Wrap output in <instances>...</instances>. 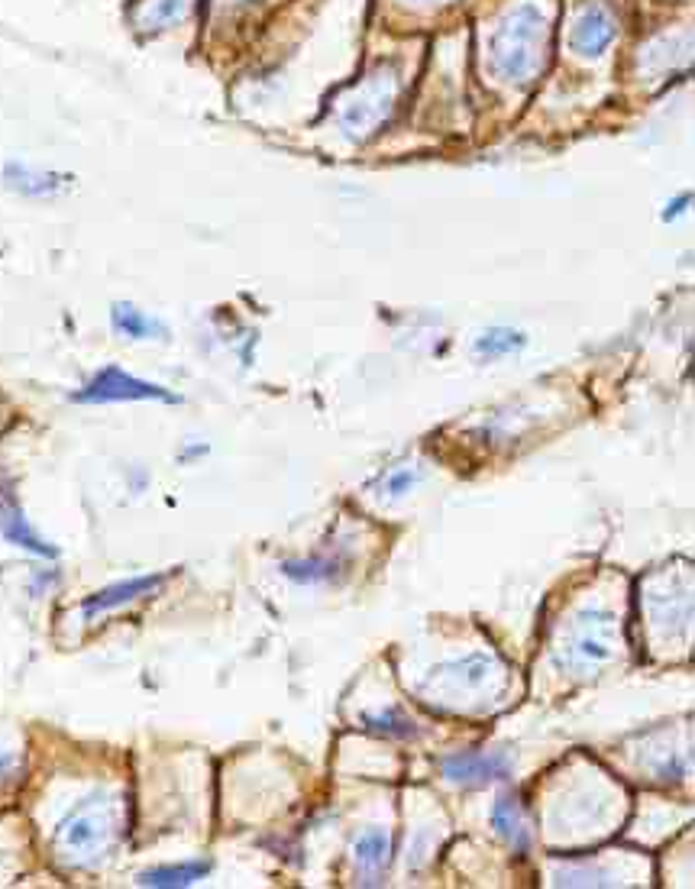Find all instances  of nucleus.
<instances>
[{"instance_id":"obj_1","label":"nucleus","mask_w":695,"mask_h":889,"mask_svg":"<svg viewBox=\"0 0 695 889\" xmlns=\"http://www.w3.org/2000/svg\"><path fill=\"white\" fill-rule=\"evenodd\" d=\"M547 36H550L547 13L534 0L515 3L489 36L492 75L515 88L530 85L547 61Z\"/></svg>"},{"instance_id":"obj_2","label":"nucleus","mask_w":695,"mask_h":889,"mask_svg":"<svg viewBox=\"0 0 695 889\" xmlns=\"http://www.w3.org/2000/svg\"><path fill=\"white\" fill-rule=\"evenodd\" d=\"M123 822L120 796L94 792L71 809L56 831V857L65 867H94L114 847Z\"/></svg>"},{"instance_id":"obj_3","label":"nucleus","mask_w":695,"mask_h":889,"mask_svg":"<svg viewBox=\"0 0 695 889\" xmlns=\"http://www.w3.org/2000/svg\"><path fill=\"white\" fill-rule=\"evenodd\" d=\"M395 101H399V75L392 68H379L366 75L340 101V114H337L340 130L349 139H366L395 111Z\"/></svg>"},{"instance_id":"obj_4","label":"nucleus","mask_w":695,"mask_h":889,"mask_svg":"<svg viewBox=\"0 0 695 889\" xmlns=\"http://www.w3.org/2000/svg\"><path fill=\"white\" fill-rule=\"evenodd\" d=\"M615 638H618L615 615L605 608H585L567 631L563 663L573 669H598L615 653Z\"/></svg>"},{"instance_id":"obj_5","label":"nucleus","mask_w":695,"mask_h":889,"mask_svg":"<svg viewBox=\"0 0 695 889\" xmlns=\"http://www.w3.org/2000/svg\"><path fill=\"white\" fill-rule=\"evenodd\" d=\"M75 402L81 405H111V402H166V405H178L181 398L162 389V385H153V382H143L116 365L101 369L81 392L71 395Z\"/></svg>"},{"instance_id":"obj_6","label":"nucleus","mask_w":695,"mask_h":889,"mask_svg":"<svg viewBox=\"0 0 695 889\" xmlns=\"http://www.w3.org/2000/svg\"><path fill=\"white\" fill-rule=\"evenodd\" d=\"M615 36H618V20H615V13H612L605 3H598V0H588V3H582L580 10H576L567 40H570V49H573L580 59L595 61L605 56V49L615 43Z\"/></svg>"},{"instance_id":"obj_7","label":"nucleus","mask_w":695,"mask_h":889,"mask_svg":"<svg viewBox=\"0 0 695 889\" xmlns=\"http://www.w3.org/2000/svg\"><path fill=\"white\" fill-rule=\"evenodd\" d=\"M444 776L457 786H489L512 776V757L502 751L482 754V751H460L444 757Z\"/></svg>"},{"instance_id":"obj_8","label":"nucleus","mask_w":695,"mask_h":889,"mask_svg":"<svg viewBox=\"0 0 695 889\" xmlns=\"http://www.w3.org/2000/svg\"><path fill=\"white\" fill-rule=\"evenodd\" d=\"M498 669L502 666H498L495 656H489V653H469L463 660L447 663L437 673L444 676V683L453 686V696L463 699V696H482L492 686V679L498 676Z\"/></svg>"},{"instance_id":"obj_9","label":"nucleus","mask_w":695,"mask_h":889,"mask_svg":"<svg viewBox=\"0 0 695 889\" xmlns=\"http://www.w3.org/2000/svg\"><path fill=\"white\" fill-rule=\"evenodd\" d=\"M162 583H166V576H133V579H120L114 586H104V589H98V593L85 598V605H81L85 618L94 621V618H101V615H108L114 608H123V605H130V601H136L143 595L156 593Z\"/></svg>"},{"instance_id":"obj_10","label":"nucleus","mask_w":695,"mask_h":889,"mask_svg":"<svg viewBox=\"0 0 695 889\" xmlns=\"http://www.w3.org/2000/svg\"><path fill=\"white\" fill-rule=\"evenodd\" d=\"M392 860V837L382 829L362 831L352 844V864L356 874L362 877V884H379V877L385 874Z\"/></svg>"},{"instance_id":"obj_11","label":"nucleus","mask_w":695,"mask_h":889,"mask_svg":"<svg viewBox=\"0 0 695 889\" xmlns=\"http://www.w3.org/2000/svg\"><path fill=\"white\" fill-rule=\"evenodd\" d=\"M0 533H3L10 543L30 550V553H36V556H56L58 553L56 547H49L40 533H33V528L26 525V518H23V511H20V505H16L13 498H7V495H0Z\"/></svg>"},{"instance_id":"obj_12","label":"nucleus","mask_w":695,"mask_h":889,"mask_svg":"<svg viewBox=\"0 0 695 889\" xmlns=\"http://www.w3.org/2000/svg\"><path fill=\"white\" fill-rule=\"evenodd\" d=\"M492 829L498 831L518 854L530 851V825H527V815H524L522 802L515 796H498L495 806H492Z\"/></svg>"},{"instance_id":"obj_13","label":"nucleus","mask_w":695,"mask_h":889,"mask_svg":"<svg viewBox=\"0 0 695 889\" xmlns=\"http://www.w3.org/2000/svg\"><path fill=\"white\" fill-rule=\"evenodd\" d=\"M211 874V860H184V864H162L139 874V887L181 889L204 880Z\"/></svg>"},{"instance_id":"obj_14","label":"nucleus","mask_w":695,"mask_h":889,"mask_svg":"<svg viewBox=\"0 0 695 889\" xmlns=\"http://www.w3.org/2000/svg\"><path fill=\"white\" fill-rule=\"evenodd\" d=\"M111 320H114L116 334L126 337V340H156V337H166V327L156 317L143 314L136 304H123V301L114 304Z\"/></svg>"},{"instance_id":"obj_15","label":"nucleus","mask_w":695,"mask_h":889,"mask_svg":"<svg viewBox=\"0 0 695 889\" xmlns=\"http://www.w3.org/2000/svg\"><path fill=\"white\" fill-rule=\"evenodd\" d=\"M3 181H7L13 191L26 194V198H49V194H56L58 188H61V178L58 176H53V172H40V169H30V166H20V162H10V166L3 169Z\"/></svg>"},{"instance_id":"obj_16","label":"nucleus","mask_w":695,"mask_h":889,"mask_svg":"<svg viewBox=\"0 0 695 889\" xmlns=\"http://www.w3.org/2000/svg\"><path fill=\"white\" fill-rule=\"evenodd\" d=\"M188 7H191V0H139L133 20L139 30L153 33V30H166V26L178 23L188 13Z\"/></svg>"},{"instance_id":"obj_17","label":"nucleus","mask_w":695,"mask_h":889,"mask_svg":"<svg viewBox=\"0 0 695 889\" xmlns=\"http://www.w3.org/2000/svg\"><path fill=\"white\" fill-rule=\"evenodd\" d=\"M359 721H362V731L379 734V738H392V741H405V738L417 734L414 721L402 709H382L375 714H362Z\"/></svg>"},{"instance_id":"obj_18","label":"nucleus","mask_w":695,"mask_h":889,"mask_svg":"<svg viewBox=\"0 0 695 889\" xmlns=\"http://www.w3.org/2000/svg\"><path fill=\"white\" fill-rule=\"evenodd\" d=\"M282 573L289 579H294V583L321 586V583H334L337 579L340 560H289V563H282Z\"/></svg>"},{"instance_id":"obj_19","label":"nucleus","mask_w":695,"mask_h":889,"mask_svg":"<svg viewBox=\"0 0 695 889\" xmlns=\"http://www.w3.org/2000/svg\"><path fill=\"white\" fill-rule=\"evenodd\" d=\"M524 344H527V337H524L522 330H512V327H492V330H485V334L475 340V356H482V359H498V356H508L515 353V350H522Z\"/></svg>"},{"instance_id":"obj_20","label":"nucleus","mask_w":695,"mask_h":889,"mask_svg":"<svg viewBox=\"0 0 695 889\" xmlns=\"http://www.w3.org/2000/svg\"><path fill=\"white\" fill-rule=\"evenodd\" d=\"M417 479H421V473H414V470H399V473H392L389 479H385V492L389 495H407L414 485H417Z\"/></svg>"},{"instance_id":"obj_21","label":"nucleus","mask_w":695,"mask_h":889,"mask_svg":"<svg viewBox=\"0 0 695 889\" xmlns=\"http://www.w3.org/2000/svg\"><path fill=\"white\" fill-rule=\"evenodd\" d=\"M16 770H20V757H16V754H10V751H0V783L13 779Z\"/></svg>"}]
</instances>
